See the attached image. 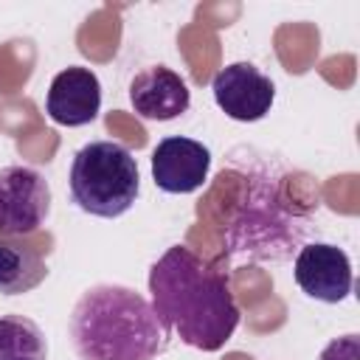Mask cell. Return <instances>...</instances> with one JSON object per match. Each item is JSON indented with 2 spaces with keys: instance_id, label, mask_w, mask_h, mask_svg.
Masks as SVG:
<instances>
[{
  "instance_id": "6da1fadb",
  "label": "cell",
  "mask_w": 360,
  "mask_h": 360,
  "mask_svg": "<svg viewBox=\"0 0 360 360\" xmlns=\"http://www.w3.org/2000/svg\"><path fill=\"white\" fill-rule=\"evenodd\" d=\"M152 309L163 326L200 352L222 349L239 326V307L222 273L211 270L191 248H169L149 270Z\"/></svg>"
},
{
  "instance_id": "7a4b0ae2",
  "label": "cell",
  "mask_w": 360,
  "mask_h": 360,
  "mask_svg": "<svg viewBox=\"0 0 360 360\" xmlns=\"http://www.w3.org/2000/svg\"><path fill=\"white\" fill-rule=\"evenodd\" d=\"M68 332L79 360H155L166 349V326L152 304L121 284L84 290Z\"/></svg>"
},
{
  "instance_id": "3957f363",
  "label": "cell",
  "mask_w": 360,
  "mask_h": 360,
  "mask_svg": "<svg viewBox=\"0 0 360 360\" xmlns=\"http://www.w3.org/2000/svg\"><path fill=\"white\" fill-rule=\"evenodd\" d=\"M141 191L132 152L115 141L84 143L70 163V197L93 217L115 219L127 214Z\"/></svg>"
},
{
  "instance_id": "277c9868",
  "label": "cell",
  "mask_w": 360,
  "mask_h": 360,
  "mask_svg": "<svg viewBox=\"0 0 360 360\" xmlns=\"http://www.w3.org/2000/svg\"><path fill=\"white\" fill-rule=\"evenodd\" d=\"M51 211V186L31 166L0 169V233L28 236L39 231Z\"/></svg>"
},
{
  "instance_id": "5b68a950",
  "label": "cell",
  "mask_w": 360,
  "mask_h": 360,
  "mask_svg": "<svg viewBox=\"0 0 360 360\" xmlns=\"http://www.w3.org/2000/svg\"><path fill=\"white\" fill-rule=\"evenodd\" d=\"M211 93H214L217 107L228 118H233V121H259L273 107L276 84L256 65L233 62V65L222 68L214 76Z\"/></svg>"
},
{
  "instance_id": "8992f818",
  "label": "cell",
  "mask_w": 360,
  "mask_h": 360,
  "mask_svg": "<svg viewBox=\"0 0 360 360\" xmlns=\"http://www.w3.org/2000/svg\"><path fill=\"white\" fill-rule=\"evenodd\" d=\"M295 284L315 301L338 304L352 292V262L329 242H309L295 259Z\"/></svg>"
},
{
  "instance_id": "52a82bcc",
  "label": "cell",
  "mask_w": 360,
  "mask_h": 360,
  "mask_svg": "<svg viewBox=\"0 0 360 360\" xmlns=\"http://www.w3.org/2000/svg\"><path fill=\"white\" fill-rule=\"evenodd\" d=\"M211 169V152L200 141L172 135L163 138L152 152V180L166 194L197 191Z\"/></svg>"
},
{
  "instance_id": "ba28073f",
  "label": "cell",
  "mask_w": 360,
  "mask_h": 360,
  "mask_svg": "<svg viewBox=\"0 0 360 360\" xmlns=\"http://www.w3.org/2000/svg\"><path fill=\"white\" fill-rule=\"evenodd\" d=\"M45 110H48L51 121H56L62 127L90 124L101 110L98 76L90 68H79V65L59 70L48 87Z\"/></svg>"
},
{
  "instance_id": "9c48e42d",
  "label": "cell",
  "mask_w": 360,
  "mask_h": 360,
  "mask_svg": "<svg viewBox=\"0 0 360 360\" xmlns=\"http://www.w3.org/2000/svg\"><path fill=\"white\" fill-rule=\"evenodd\" d=\"M129 101L143 121H172L191 104L188 84L166 65H149L129 82Z\"/></svg>"
},
{
  "instance_id": "30bf717a",
  "label": "cell",
  "mask_w": 360,
  "mask_h": 360,
  "mask_svg": "<svg viewBox=\"0 0 360 360\" xmlns=\"http://www.w3.org/2000/svg\"><path fill=\"white\" fill-rule=\"evenodd\" d=\"M48 276L45 259L37 248L22 239H0V292L3 295H22L39 287Z\"/></svg>"
},
{
  "instance_id": "8fae6325",
  "label": "cell",
  "mask_w": 360,
  "mask_h": 360,
  "mask_svg": "<svg viewBox=\"0 0 360 360\" xmlns=\"http://www.w3.org/2000/svg\"><path fill=\"white\" fill-rule=\"evenodd\" d=\"M42 329L25 315H0V360H45Z\"/></svg>"
},
{
  "instance_id": "7c38bea8",
  "label": "cell",
  "mask_w": 360,
  "mask_h": 360,
  "mask_svg": "<svg viewBox=\"0 0 360 360\" xmlns=\"http://www.w3.org/2000/svg\"><path fill=\"white\" fill-rule=\"evenodd\" d=\"M318 360H360V338L357 335H346L332 340Z\"/></svg>"
}]
</instances>
